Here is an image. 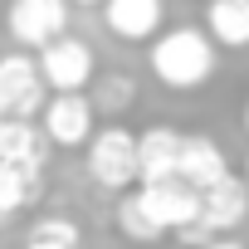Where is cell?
<instances>
[{
    "label": "cell",
    "instance_id": "5bb4252c",
    "mask_svg": "<svg viewBox=\"0 0 249 249\" xmlns=\"http://www.w3.org/2000/svg\"><path fill=\"white\" fill-rule=\"evenodd\" d=\"M205 30H210L215 44L244 49L249 44V0H210L205 5Z\"/></svg>",
    "mask_w": 249,
    "mask_h": 249
},
{
    "label": "cell",
    "instance_id": "7402d4cb",
    "mask_svg": "<svg viewBox=\"0 0 249 249\" xmlns=\"http://www.w3.org/2000/svg\"><path fill=\"white\" fill-rule=\"evenodd\" d=\"M244 181H249V161H244Z\"/></svg>",
    "mask_w": 249,
    "mask_h": 249
},
{
    "label": "cell",
    "instance_id": "2e32d148",
    "mask_svg": "<svg viewBox=\"0 0 249 249\" xmlns=\"http://www.w3.org/2000/svg\"><path fill=\"white\" fill-rule=\"evenodd\" d=\"M132 98H137V88H132L127 73H103L98 88H93V107L98 112H122V107H132Z\"/></svg>",
    "mask_w": 249,
    "mask_h": 249
},
{
    "label": "cell",
    "instance_id": "8fae6325",
    "mask_svg": "<svg viewBox=\"0 0 249 249\" xmlns=\"http://www.w3.org/2000/svg\"><path fill=\"white\" fill-rule=\"evenodd\" d=\"M176 176L186 186H196V191H210L215 181H225L230 166H225L220 142L215 137H181V166H176Z\"/></svg>",
    "mask_w": 249,
    "mask_h": 249
},
{
    "label": "cell",
    "instance_id": "277c9868",
    "mask_svg": "<svg viewBox=\"0 0 249 249\" xmlns=\"http://www.w3.org/2000/svg\"><path fill=\"white\" fill-rule=\"evenodd\" d=\"M137 200L147 205V215L166 230V234H181L200 220V191L186 186L181 176H166V181H147L137 186Z\"/></svg>",
    "mask_w": 249,
    "mask_h": 249
},
{
    "label": "cell",
    "instance_id": "d6986e66",
    "mask_svg": "<svg viewBox=\"0 0 249 249\" xmlns=\"http://www.w3.org/2000/svg\"><path fill=\"white\" fill-rule=\"evenodd\" d=\"M200 249H249V244H234L230 234H215V239H210V244H200Z\"/></svg>",
    "mask_w": 249,
    "mask_h": 249
},
{
    "label": "cell",
    "instance_id": "7c38bea8",
    "mask_svg": "<svg viewBox=\"0 0 249 249\" xmlns=\"http://www.w3.org/2000/svg\"><path fill=\"white\" fill-rule=\"evenodd\" d=\"M44 157H49V137H44V127H35L30 117H0V161L44 166Z\"/></svg>",
    "mask_w": 249,
    "mask_h": 249
},
{
    "label": "cell",
    "instance_id": "4fadbf2b",
    "mask_svg": "<svg viewBox=\"0 0 249 249\" xmlns=\"http://www.w3.org/2000/svg\"><path fill=\"white\" fill-rule=\"evenodd\" d=\"M44 186V166H25V161H0V220H10L15 210L35 205Z\"/></svg>",
    "mask_w": 249,
    "mask_h": 249
},
{
    "label": "cell",
    "instance_id": "30bf717a",
    "mask_svg": "<svg viewBox=\"0 0 249 249\" xmlns=\"http://www.w3.org/2000/svg\"><path fill=\"white\" fill-rule=\"evenodd\" d=\"M181 166V132L176 127H147L137 137V186L166 181Z\"/></svg>",
    "mask_w": 249,
    "mask_h": 249
},
{
    "label": "cell",
    "instance_id": "7a4b0ae2",
    "mask_svg": "<svg viewBox=\"0 0 249 249\" xmlns=\"http://www.w3.org/2000/svg\"><path fill=\"white\" fill-rule=\"evenodd\" d=\"M244 220H249V181L244 176H225L210 191H200V220L191 230H181L176 239L191 244V249H200V244H210L215 234H230Z\"/></svg>",
    "mask_w": 249,
    "mask_h": 249
},
{
    "label": "cell",
    "instance_id": "3957f363",
    "mask_svg": "<svg viewBox=\"0 0 249 249\" xmlns=\"http://www.w3.org/2000/svg\"><path fill=\"white\" fill-rule=\"evenodd\" d=\"M88 176L103 191H127L137 181V137L127 127H98L88 137Z\"/></svg>",
    "mask_w": 249,
    "mask_h": 249
},
{
    "label": "cell",
    "instance_id": "52a82bcc",
    "mask_svg": "<svg viewBox=\"0 0 249 249\" xmlns=\"http://www.w3.org/2000/svg\"><path fill=\"white\" fill-rule=\"evenodd\" d=\"M93 117H98L93 98H83V93H54L39 107V127H44L49 147H88Z\"/></svg>",
    "mask_w": 249,
    "mask_h": 249
},
{
    "label": "cell",
    "instance_id": "e0dca14e",
    "mask_svg": "<svg viewBox=\"0 0 249 249\" xmlns=\"http://www.w3.org/2000/svg\"><path fill=\"white\" fill-rule=\"evenodd\" d=\"M30 234H39V239H59V244H78V225L64 220V215H44V220H35Z\"/></svg>",
    "mask_w": 249,
    "mask_h": 249
},
{
    "label": "cell",
    "instance_id": "5b68a950",
    "mask_svg": "<svg viewBox=\"0 0 249 249\" xmlns=\"http://www.w3.org/2000/svg\"><path fill=\"white\" fill-rule=\"evenodd\" d=\"M44 73L39 59L30 54H5L0 59V117H35L44 107Z\"/></svg>",
    "mask_w": 249,
    "mask_h": 249
},
{
    "label": "cell",
    "instance_id": "ac0fdd59",
    "mask_svg": "<svg viewBox=\"0 0 249 249\" xmlns=\"http://www.w3.org/2000/svg\"><path fill=\"white\" fill-rule=\"evenodd\" d=\"M25 249H78V244H59V239H39V234H30Z\"/></svg>",
    "mask_w": 249,
    "mask_h": 249
},
{
    "label": "cell",
    "instance_id": "ffe728a7",
    "mask_svg": "<svg viewBox=\"0 0 249 249\" xmlns=\"http://www.w3.org/2000/svg\"><path fill=\"white\" fill-rule=\"evenodd\" d=\"M73 5H103V0H73Z\"/></svg>",
    "mask_w": 249,
    "mask_h": 249
},
{
    "label": "cell",
    "instance_id": "9c48e42d",
    "mask_svg": "<svg viewBox=\"0 0 249 249\" xmlns=\"http://www.w3.org/2000/svg\"><path fill=\"white\" fill-rule=\"evenodd\" d=\"M161 15H166L161 0H103V25H107V35L127 39V44L152 39V35L161 30Z\"/></svg>",
    "mask_w": 249,
    "mask_h": 249
},
{
    "label": "cell",
    "instance_id": "8992f818",
    "mask_svg": "<svg viewBox=\"0 0 249 249\" xmlns=\"http://www.w3.org/2000/svg\"><path fill=\"white\" fill-rule=\"evenodd\" d=\"M10 39L25 49H44L49 39L69 35V0H10L5 10Z\"/></svg>",
    "mask_w": 249,
    "mask_h": 249
},
{
    "label": "cell",
    "instance_id": "ba28073f",
    "mask_svg": "<svg viewBox=\"0 0 249 249\" xmlns=\"http://www.w3.org/2000/svg\"><path fill=\"white\" fill-rule=\"evenodd\" d=\"M39 73L54 93H83L93 83V49L73 35H59L39 49Z\"/></svg>",
    "mask_w": 249,
    "mask_h": 249
},
{
    "label": "cell",
    "instance_id": "44dd1931",
    "mask_svg": "<svg viewBox=\"0 0 249 249\" xmlns=\"http://www.w3.org/2000/svg\"><path fill=\"white\" fill-rule=\"evenodd\" d=\"M244 132H249V103H244Z\"/></svg>",
    "mask_w": 249,
    "mask_h": 249
},
{
    "label": "cell",
    "instance_id": "9a60e30c",
    "mask_svg": "<svg viewBox=\"0 0 249 249\" xmlns=\"http://www.w3.org/2000/svg\"><path fill=\"white\" fill-rule=\"evenodd\" d=\"M117 230H122V234H127L132 244H157V239L166 234V230H161V225H157V220L147 215V205L137 200V191L117 200Z\"/></svg>",
    "mask_w": 249,
    "mask_h": 249
},
{
    "label": "cell",
    "instance_id": "6da1fadb",
    "mask_svg": "<svg viewBox=\"0 0 249 249\" xmlns=\"http://www.w3.org/2000/svg\"><path fill=\"white\" fill-rule=\"evenodd\" d=\"M215 39L210 30H191V25H176L166 35L152 39V73L157 83H166L171 93H196L215 78Z\"/></svg>",
    "mask_w": 249,
    "mask_h": 249
}]
</instances>
